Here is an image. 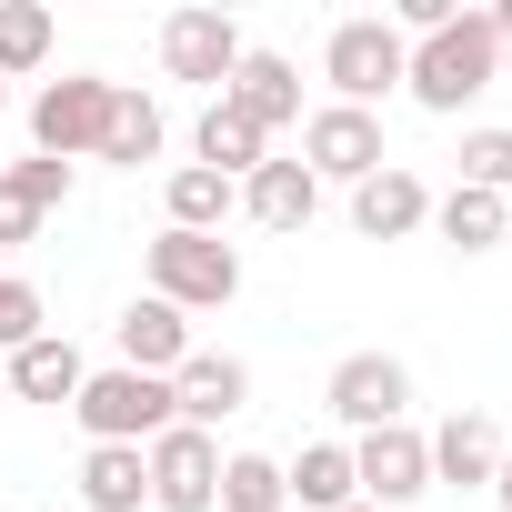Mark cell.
I'll return each mask as SVG.
<instances>
[{
  "label": "cell",
  "instance_id": "cell-1",
  "mask_svg": "<svg viewBox=\"0 0 512 512\" xmlns=\"http://www.w3.org/2000/svg\"><path fill=\"white\" fill-rule=\"evenodd\" d=\"M502 81V31H492V11H462V21H442L432 41H412V71H402V91L422 101V111H462V101H482Z\"/></svg>",
  "mask_w": 512,
  "mask_h": 512
},
{
  "label": "cell",
  "instance_id": "cell-2",
  "mask_svg": "<svg viewBox=\"0 0 512 512\" xmlns=\"http://www.w3.org/2000/svg\"><path fill=\"white\" fill-rule=\"evenodd\" d=\"M402 71H412V41L392 31V21H332V41H322V81H332V101L342 111H372V101H392L402 91Z\"/></svg>",
  "mask_w": 512,
  "mask_h": 512
},
{
  "label": "cell",
  "instance_id": "cell-3",
  "mask_svg": "<svg viewBox=\"0 0 512 512\" xmlns=\"http://www.w3.org/2000/svg\"><path fill=\"white\" fill-rule=\"evenodd\" d=\"M231 292H241V251L221 231H161L151 241V302H171L181 322L191 312H221Z\"/></svg>",
  "mask_w": 512,
  "mask_h": 512
},
{
  "label": "cell",
  "instance_id": "cell-4",
  "mask_svg": "<svg viewBox=\"0 0 512 512\" xmlns=\"http://www.w3.org/2000/svg\"><path fill=\"white\" fill-rule=\"evenodd\" d=\"M71 422H81L91 442H131V452H141V442H161V432H171V382H151V372H121V362H111V372H91V382H81Z\"/></svg>",
  "mask_w": 512,
  "mask_h": 512
},
{
  "label": "cell",
  "instance_id": "cell-5",
  "mask_svg": "<svg viewBox=\"0 0 512 512\" xmlns=\"http://www.w3.org/2000/svg\"><path fill=\"white\" fill-rule=\"evenodd\" d=\"M111 91H121V81H101V71L41 81V101H31V151H41V161H91V151H101V121H111Z\"/></svg>",
  "mask_w": 512,
  "mask_h": 512
},
{
  "label": "cell",
  "instance_id": "cell-6",
  "mask_svg": "<svg viewBox=\"0 0 512 512\" xmlns=\"http://www.w3.org/2000/svg\"><path fill=\"white\" fill-rule=\"evenodd\" d=\"M382 161H392V151H382V121H372V111H342V101L302 111V171H312V181H342V191H362Z\"/></svg>",
  "mask_w": 512,
  "mask_h": 512
},
{
  "label": "cell",
  "instance_id": "cell-7",
  "mask_svg": "<svg viewBox=\"0 0 512 512\" xmlns=\"http://www.w3.org/2000/svg\"><path fill=\"white\" fill-rule=\"evenodd\" d=\"M322 412H332L342 432H382V422L412 412V372H402L392 352H342L332 382H322Z\"/></svg>",
  "mask_w": 512,
  "mask_h": 512
},
{
  "label": "cell",
  "instance_id": "cell-8",
  "mask_svg": "<svg viewBox=\"0 0 512 512\" xmlns=\"http://www.w3.org/2000/svg\"><path fill=\"white\" fill-rule=\"evenodd\" d=\"M352 482H362V502H372V512H402V502H422V492H432V442H422L412 422H382V432H362V442H352Z\"/></svg>",
  "mask_w": 512,
  "mask_h": 512
},
{
  "label": "cell",
  "instance_id": "cell-9",
  "mask_svg": "<svg viewBox=\"0 0 512 512\" xmlns=\"http://www.w3.org/2000/svg\"><path fill=\"white\" fill-rule=\"evenodd\" d=\"M141 472H151V512H211V492H221V442L191 432V422H171L161 442H141Z\"/></svg>",
  "mask_w": 512,
  "mask_h": 512
},
{
  "label": "cell",
  "instance_id": "cell-10",
  "mask_svg": "<svg viewBox=\"0 0 512 512\" xmlns=\"http://www.w3.org/2000/svg\"><path fill=\"white\" fill-rule=\"evenodd\" d=\"M241 51H251V41H241L231 11H171V21H161V71H171V81H211V91H221V81L241 71Z\"/></svg>",
  "mask_w": 512,
  "mask_h": 512
},
{
  "label": "cell",
  "instance_id": "cell-11",
  "mask_svg": "<svg viewBox=\"0 0 512 512\" xmlns=\"http://www.w3.org/2000/svg\"><path fill=\"white\" fill-rule=\"evenodd\" d=\"M231 412H251V362H231V352H191V362L171 372V422L221 432Z\"/></svg>",
  "mask_w": 512,
  "mask_h": 512
},
{
  "label": "cell",
  "instance_id": "cell-12",
  "mask_svg": "<svg viewBox=\"0 0 512 512\" xmlns=\"http://www.w3.org/2000/svg\"><path fill=\"white\" fill-rule=\"evenodd\" d=\"M221 111H241L251 131L272 141V131H292V121H302V71H292L282 51H241V71L221 81Z\"/></svg>",
  "mask_w": 512,
  "mask_h": 512
},
{
  "label": "cell",
  "instance_id": "cell-13",
  "mask_svg": "<svg viewBox=\"0 0 512 512\" xmlns=\"http://www.w3.org/2000/svg\"><path fill=\"white\" fill-rule=\"evenodd\" d=\"M422 221H432V181L402 171V161H382V171L352 191V231H362V241H412Z\"/></svg>",
  "mask_w": 512,
  "mask_h": 512
},
{
  "label": "cell",
  "instance_id": "cell-14",
  "mask_svg": "<svg viewBox=\"0 0 512 512\" xmlns=\"http://www.w3.org/2000/svg\"><path fill=\"white\" fill-rule=\"evenodd\" d=\"M422 442H432V492H492V472H502L492 412H452V422L422 432Z\"/></svg>",
  "mask_w": 512,
  "mask_h": 512
},
{
  "label": "cell",
  "instance_id": "cell-15",
  "mask_svg": "<svg viewBox=\"0 0 512 512\" xmlns=\"http://www.w3.org/2000/svg\"><path fill=\"white\" fill-rule=\"evenodd\" d=\"M71 201V161H11V171H0V251H11V241H41V221Z\"/></svg>",
  "mask_w": 512,
  "mask_h": 512
},
{
  "label": "cell",
  "instance_id": "cell-16",
  "mask_svg": "<svg viewBox=\"0 0 512 512\" xmlns=\"http://www.w3.org/2000/svg\"><path fill=\"white\" fill-rule=\"evenodd\" d=\"M111 342H121V372H151V382H171V372L191 362V322H181L171 302H131V312L111 322Z\"/></svg>",
  "mask_w": 512,
  "mask_h": 512
},
{
  "label": "cell",
  "instance_id": "cell-17",
  "mask_svg": "<svg viewBox=\"0 0 512 512\" xmlns=\"http://www.w3.org/2000/svg\"><path fill=\"white\" fill-rule=\"evenodd\" d=\"M81 382H91V362H81V342H71V332H41V342H21V352H11V392H21V402H61V412H71V402H81Z\"/></svg>",
  "mask_w": 512,
  "mask_h": 512
},
{
  "label": "cell",
  "instance_id": "cell-18",
  "mask_svg": "<svg viewBox=\"0 0 512 512\" xmlns=\"http://www.w3.org/2000/svg\"><path fill=\"white\" fill-rule=\"evenodd\" d=\"M161 141H171L161 101L121 81V91H111V121H101V151H91V161H111V171H141V161H161Z\"/></svg>",
  "mask_w": 512,
  "mask_h": 512
},
{
  "label": "cell",
  "instance_id": "cell-19",
  "mask_svg": "<svg viewBox=\"0 0 512 512\" xmlns=\"http://www.w3.org/2000/svg\"><path fill=\"white\" fill-rule=\"evenodd\" d=\"M282 492H292L302 512H352V502H362V482H352V442H302V452L282 462Z\"/></svg>",
  "mask_w": 512,
  "mask_h": 512
},
{
  "label": "cell",
  "instance_id": "cell-20",
  "mask_svg": "<svg viewBox=\"0 0 512 512\" xmlns=\"http://www.w3.org/2000/svg\"><path fill=\"white\" fill-rule=\"evenodd\" d=\"M241 211L262 221V231H302V221L322 211V181H312L302 161H262V171L241 181Z\"/></svg>",
  "mask_w": 512,
  "mask_h": 512
},
{
  "label": "cell",
  "instance_id": "cell-21",
  "mask_svg": "<svg viewBox=\"0 0 512 512\" xmlns=\"http://www.w3.org/2000/svg\"><path fill=\"white\" fill-rule=\"evenodd\" d=\"M161 231H221L231 211H241V181H221V171H201V161H181L171 171V191H161Z\"/></svg>",
  "mask_w": 512,
  "mask_h": 512
},
{
  "label": "cell",
  "instance_id": "cell-22",
  "mask_svg": "<svg viewBox=\"0 0 512 512\" xmlns=\"http://www.w3.org/2000/svg\"><path fill=\"white\" fill-rule=\"evenodd\" d=\"M81 502H91V512H141V502H151L141 452H131V442H91V452H81Z\"/></svg>",
  "mask_w": 512,
  "mask_h": 512
},
{
  "label": "cell",
  "instance_id": "cell-23",
  "mask_svg": "<svg viewBox=\"0 0 512 512\" xmlns=\"http://www.w3.org/2000/svg\"><path fill=\"white\" fill-rule=\"evenodd\" d=\"M191 151H201V171H221V181H251V171L272 161V141L251 131L241 111H221V101L201 111V131H191Z\"/></svg>",
  "mask_w": 512,
  "mask_h": 512
},
{
  "label": "cell",
  "instance_id": "cell-24",
  "mask_svg": "<svg viewBox=\"0 0 512 512\" xmlns=\"http://www.w3.org/2000/svg\"><path fill=\"white\" fill-rule=\"evenodd\" d=\"M432 231L452 241V251H492V241H512V201H492V191H442L432 201Z\"/></svg>",
  "mask_w": 512,
  "mask_h": 512
},
{
  "label": "cell",
  "instance_id": "cell-25",
  "mask_svg": "<svg viewBox=\"0 0 512 512\" xmlns=\"http://www.w3.org/2000/svg\"><path fill=\"white\" fill-rule=\"evenodd\" d=\"M211 512H292L282 462H272V452H221V492H211Z\"/></svg>",
  "mask_w": 512,
  "mask_h": 512
},
{
  "label": "cell",
  "instance_id": "cell-26",
  "mask_svg": "<svg viewBox=\"0 0 512 512\" xmlns=\"http://www.w3.org/2000/svg\"><path fill=\"white\" fill-rule=\"evenodd\" d=\"M51 11H41V0H0V81H21V71H41L51 61Z\"/></svg>",
  "mask_w": 512,
  "mask_h": 512
},
{
  "label": "cell",
  "instance_id": "cell-27",
  "mask_svg": "<svg viewBox=\"0 0 512 512\" xmlns=\"http://www.w3.org/2000/svg\"><path fill=\"white\" fill-rule=\"evenodd\" d=\"M462 191L512 201V131H462Z\"/></svg>",
  "mask_w": 512,
  "mask_h": 512
},
{
  "label": "cell",
  "instance_id": "cell-28",
  "mask_svg": "<svg viewBox=\"0 0 512 512\" xmlns=\"http://www.w3.org/2000/svg\"><path fill=\"white\" fill-rule=\"evenodd\" d=\"M51 332V312H41V292L21 282V272H0V362H11L21 342H41Z\"/></svg>",
  "mask_w": 512,
  "mask_h": 512
},
{
  "label": "cell",
  "instance_id": "cell-29",
  "mask_svg": "<svg viewBox=\"0 0 512 512\" xmlns=\"http://www.w3.org/2000/svg\"><path fill=\"white\" fill-rule=\"evenodd\" d=\"M492 31H502V81H512V0H502V11H492Z\"/></svg>",
  "mask_w": 512,
  "mask_h": 512
},
{
  "label": "cell",
  "instance_id": "cell-30",
  "mask_svg": "<svg viewBox=\"0 0 512 512\" xmlns=\"http://www.w3.org/2000/svg\"><path fill=\"white\" fill-rule=\"evenodd\" d=\"M492 502H502V512H512V452H502V472H492Z\"/></svg>",
  "mask_w": 512,
  "mask_h": 512
},
{
  "label": "cell",
  "instance_id": "cell-31",
  "mask_svg": "<svg viewBox=\"0 0 512 512\" xmlns=\"http://www.w3.org/2000/svg\"><path fill=\"white\" fill-rule=\"evenodd\" d=\"M0 392H11V362H0Z\"/></svg>",
  "mask_w": 512,
  "mask_h": 512
},
{
  "label": "cell",
  "instance_id": "cell-32",
  "mask_svg": "<svg viewBox=\"0 0 512 512\" xmlns=\"http://www.w3.org/2000/svg\"><path fill=\"white\" fill-rule=\"evenodd\" d=\"M0 111H11V81H0Z\"/></svg>",
  "mask_w": 512,
  "mask_h": 512
},
{
  "label": "cell",
  "instance_id": "cell-33",
  "mask_svg": "<svg viewBox=\"0 0 512 512\" xmlns=\"http://www.w3.org/2000/svg\"><path fill=\"white\" fill-rule=\"evenodd\" d=\"M352 512H372V502H352Z\"/></svg>",
  "mask_w": 512,
  "mask_h": 512
}]
</instances>
